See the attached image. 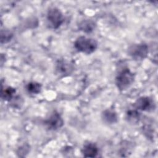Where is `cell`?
Here are the masks:
<instances>
[{
  "instance_id": "obj_11",
  "label": "cell",
  "mask_w": 158,
  "mask_h": 158,
  "mask_svg": "<svg viewBox=\"0 0 158 158\" xmlns=\"http://www.w3.org/2000/svg\"><path fill=\"white\" fill-rule=\"evenodd\" d=\"M78 27L81 30L86 33H89L94 30L95 27V23L94 22L90 20H85L80 23Z\"/></svg>"
},
{
  "instance_id": "obj_12",
  "label": "cell",
  "mask_w": 158,
  "mask_h": 158,
  "mask_svg": "<svg viewBox=\"0 0 158 158\" xmlns=\"http://www.w3.org/2000/svg\"><path fill=\"white\" fill-rule=\"evenodd\" d=\"M15 89L12 87H7L6 89H3L2 91V98L7 101H10L12 99L14 98L15 94Z\"/></svg>"
},
{
  "instance_id": "obj_4",
  "label": "cell",
  "mask_w": 158,
  "mask_h": 158,
  "mask_svg": "<svg viewBox=\"0 0 158 158\" xmlns=\"http://www.w3.org/2000/svg\"><path fill=\"white\" fill-rule=\"evenodd\" d=\"M148 53V47L146 44L141 43L134 44L128 49V54L133 59H143Z\"/></svg>"
},
{
  "instance_id": "obj_14",
  "label": "cell",
  "mask_w": 158,
  "mask_h": 158,
  "mask_svg": "<svg viewBox=\"0 0 158 158\" xmlns=\"http://www.w3.org/2000/svg\"><path fill=\"white\" fill-rule=\"evenodd\" d=\"M13 36L12 33L8 30H2L1 33V43H6L9 41Z\"/></svg>"
},
{
  "instance_id": "obj_2",
  "label": "cell",
  "mask_w": 158,
  "mask_h": 158,
  "mask_svg": "<svg viewBox=\"0 0 158 158\" xmlns=\"http://www.w3.org/2000/svg\"><path fill=\"white\" fill-rule=\"evenodd\" d=\"M135 75L128 69H124L120 71L115 78V83L117 88L121 90H125L130 87L133 83Z\"/></svg>"
},
{
  "instance_id": "obj_10",
  "label": "cell",
  "mask_w": 158,
  "mask_h": 158,
  "mask_svg": "<svg viewBox=\"0 0 158 158\" xmlns=\"http://www.w3.org/2000/svg\"><path fill=\"white\" fill-rule=\"evenodd\" d=\"M126 118L129 123L136 124L139 121L140 113L136 110H129L127 112Z\"/></svg>"
},
{
  "instance_id": "obj_6",
  "label": "cell",
  "mask_w": 158,
  "mask_h": 158,
  "mask_svg": "<svg viewBox=\"0 0 158 158\" xmlns=\"http://www.w3.org/2000/svg\"><path fill=\"white\" fill-rule=\"evenodd\" d=\"M45 124L50 130H57L64 125V120L60 114L54 112L45 121Z\"/></svg>"
},
{
  "instance_id": "obj_9",
  "label": "cell",
  "mask_w": 158,
  "mask_h": 158,
  "mask_svg": "<svg viewBox=\"0 0 158 158\" xmlns=\"http://www.w3.org/2000/svg\"><path fill=\"white\" fill-rule=\"evenodd\" d=\"M57 70L59 73L65 75L70 73L72 70V67L70 63L66 61H59V63L57 64Z\"/></svg>"
},
{
  "instance_id": "obj_13",
  "label": "cell",
  "mask_w": 158,
  "mask_h": 158,
  "mask_svg": "<svg viewBox=\"0 0 158 158\" xmlns=\"http://www.w3.org/2000/svg\"><path fill=\"white\" fill-rule=\"evenodd\" d=\"M27 89L31 94H38L41 90V85L37 82H30L27 85Z\"/></svg>"
},
{
  "instance_id": "obj_8",
  "label": "cell",
  "mask_w": 158,
  "mask_h": 158,
  "mask_svg": "<svg viewBox=\"0 0 158 158\" xmlns=\"http://www.w3.org/2000/svg\"><path fill=\"white\" fill-rule=\"evenodd\" d=\"M103 120L108 123H114L117 121V115L112 110L107 109L104 110L102 113Z\"/></svg>"
},
{
  "instance_id": "obj_3",
  "label": "cell",
  "mask_w": 158,
  "mask_h": 158,
  "mask_svg": "<svg viewBox=\"0 0 158 158\" xmlns=\"http://www.w3.org/2000/svg\"><path fill=\"white\" fill-rule=\"evenodd\" d=\"M47 19L53 28H59L64 22V17L61 11L56 8H51L47 14Z\"/></svg>"
},
{
  "instance_id": "obj_5",
  "label": "cell",
  "mask_w": 158,
  "mask_h": 158,
  "mask_svg": "<svg viewBox=\"0 0 158 158\" xmlns=\"http://www.w3.org/2000/svg\"><path fill=\"white\" fill-rule=\"evenodd\" d=\"M135 106L138 110L148 112L153 110L155 109L154 101L148 96H143L138 99L135 103Z\"/></svg>"
},
{
  "instance_id": "obj_1",
  "label": "cell",
  "mask_w": 158,
  "mask_h": 158,
  "mask_svg": "<svg viewBox=\"0 0 158 158\" xmlns=\"http://www.w3.org/2000/svg\"><path fill=\"white\" fill-rule=\"evenodd\" d=\"M74 46L78 51L89 54L96 49L98 43L94 39L80 36L75 41Z\"/></svg>"
},
{
  "instance_id": "obj_7",
  "label": "cell",
  "mask_w": 158,
  "mask_h": 158,
  "mask_svg": "<svg viewBox=\"0 0 158 158\" xmlns=\"http://www.w3.org/2000/svg\"><path fill=\"white\" fill-rule=\"evenodd\" d=\"M82 154L86 157H94L98 153V148L96 145L92 143H86L82 149Z\"/></svg>"
}]
</instances>
